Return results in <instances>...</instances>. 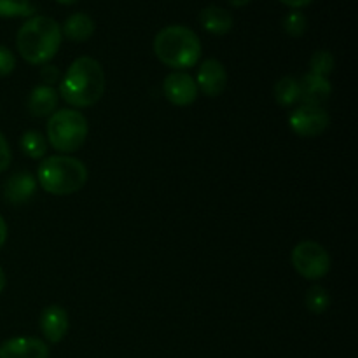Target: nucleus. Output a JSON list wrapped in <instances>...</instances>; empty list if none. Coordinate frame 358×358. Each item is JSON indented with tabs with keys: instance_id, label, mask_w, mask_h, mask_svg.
Masks as SVG:
<instances>
[{
	"instance_id": "obj_1",
	"label": "nucleus",
	"mask_w": 358,
	"mask_h": 358,
	"mask_svg": "<svg viewBox=\"0 0 358 358\" xmlns=\"http://www.w3.org/2000/svg\"><path fill=\"white\" fill-rule=\"evenodd\" d=\"M107 87L103 66L91 56L77 58L59 83V94L76 108L93 107L101 100Z\"/></svg>"
},
{
	"instance_id": "obj_2",
	"label": "nucleus",
	"mask_w": 358,
	"mask_h": 358,
	"mask_svg": "<svg viewBox=\"0 0 358 358\" xmlns=\"http://www.w3.org/2000/svg\"><path fill=\"white\" fill-rule=\"evenodd\" d=\"M62 27L48 16H34L24 21L16 35L21 58L30 65H45L51 62L62 45Z\"/></svg>"
},
{
	"instance_id": "obj_3",
	"label": "nucleus",
	"mask_w": 358,
	"mask_h": 358,
	"mask_svg": "<svg viewBox=\"0 0 358 358\" xmlns=\"http://www.w3.org/2000/svg\"><path fill=\"white\" fill-rule=\"evenodd\" d=\"M154 52L163 65L180 72L199 62L201 41L191 28L184 24H171L157 31L154 38Z\"/></svg>"
},
{
	"instance_id": "obj_4",
	"label": "nucleus",
	"mask_w": 358,
	"mask_h": 358,
	"mask_svg": "<svg viewBox=\"0 0 358 358\" xmlns=\"http://www.w3.org/2000/svg\"><path fill=\"white\" fill-rule=\"evenodd\" d=\"M37 184L48 194H76L86 185L87 168L80 159L65 154L45 157L37 170Z\"/></svg>"
},
{
	"instance_id": "obj_5",
	"label": "nucleus",
	"mask_w": 358,
	"mask_h": 358,
	"mask_svg": "<svg viewBox=\"0 0 358 358\" xmlns=\"http://www.w3.org/2000/svg\"><path fill=\"white\" fill-rule=\"evenodd\" d=\"M90 133V124L83 112L77 108H62L49 115L48 143L62 154L76 152L84 145Z\"/></svg>"
},
{
	"instance_id": "obj_6",
	"label": "nucleus",
	"mask_w": 358,
	"mask_h": 358,
	"mask_svg": "<svg viewBox=\"0 0 358 358\" xmlns=\"http://www.w3.org/2000/svg\"><path fill=\"white\" fill-rule=\"evenodd\" d=\"M292 266L303 278L320 280L331 271V255L317 241H301L292 250Z\"/></svg>"
},
{
	"instance_id": "obj_7",
	"label": "nucleus",
	"mask_w": 358,
	"mask_h": 358,
	"mask_svg": "<svg viewBox=\"0 0 358 358\" xmlns=\"http://www.w3.org/2000/svg\"><path fill=\"white\" fill-rule=\"evenodd\" d=\"M289 124L296 135L303 138L320 136L331 124V115L322 105L303 103L294 108L289 117Z\"/></svg>"
},
{
	"instance_id": "obj_8",
	"label": "nucleus",
	"mask_w": 358,
	"mask_h": 358,
	"mask_svg": "<svg viewBox=\"0 0 358 358\" xmlns=\"http://www.w3.org/2000/svg\"><path fill=\"white\" fill-rule=\"evenodd\" d=\"M163 93L170 103L177 105V107H187V105L194 103L199 90L192 76L185 72H173L164 79Z\"/></svg>"
},
{
	"instance_id": "obj_9",
	"label": "nucleus",
	"mask_w": 358,
	"mask_h": 358,
	"mask_svg": "<svg viewBox=\"0 0 358 358\" xmlns=\"http://www.w3.org/2000/svg\"><path fill=\"white\" fill-rule=\"evenodd\" d=\"M196 86L206 96L217 98L226 91L227 86V72L226 66L215 58L205 59L199 65L198 76H196Z\"/></svg>"
},
{
	"instance_id": "obj_10",
	"label": "nucleus",
	"mask_w": 358,
	"mask_h": 358,
	"mask_svg": "<svg viewBox=\"0 0 358 358\" xmlns=\"http://www.w3.org/2000/svg\"><path fill=\"white\" fill-rule=\"evenodd\" d=\"M0 358H49V346L37 338H10L0 345Z\"/></svg>"
},
{
	"instance_id": "obj_11",
	"label": "nucleus",
	"mask_w": 358,
	"mask_h": 358,
	"mask_svg": "<svg viewBox=\"0 0 358 358\" xmlns=\"http://www.w3.org/2000/svg\"><path fill=\"white\" fill-rule=\"evenodd\" d=\"M37 191V178L28 171L10 175L3 184V199L10 205H23L30 201Z\"/></svg>"
},
{
	"instance_id": "obj_12",
	"label": "nucleus",
	"mask_w": 358,
	"mask_h": 358,
	"mask_svg": "<svg viewBox=\"0 0 358 358\" xmlns=\"http://www.w3.org/2000/svg\"><path fill=\"white\" fill-rule=\"evenodd\" d=\"M38 325H41V331L44 334L45 341L56 345L69 332V313L62 306H58V304H52V306H48L42 311Z\"/></svg>"
},
{
	"instance_id": "obj_13",
	"label": "nucleus",
	"mask_w": 358,
	"mask_h": 358,
	"mask_svg": "<svg viewBox=\"0 0 358 358\" xmlns=\"http://www.w3.org/2000/svg\"><path fill=\"white\" fill-rule=\"evenodd\" d=\"M301 86V101L308 105H322L324 107L325 101L331 98L332 86L329 83L327 77L315 76V73L308 72L299 79Z\"/></svg>"
},
{
	"instance_id": "obj_14",
	"label": "nucleus",
	"mask_w": 358,
	"mask_h": 358,
	"mask_svg": "<svg viewBox=\"0 0 358 358\" xmlns=\"http://www.w3.org/2000/svg\"><path fill=\"white\" fill-rule=\"evenodd\" d=\"M58 91L52 86H37L31 90L28 98V110L34 117H49L58 107Z\"/></svg>"
},
{
	"instance_id": "obj_15",
	"label": "nucleus",
	"mask_w": 358,
	"mask_h": 358,
	"mask_svg": "<svg viewBox=\"0 0 358 358\" xmlns=\"http://www.w3.org/2000/svg\"><path fill=\"white\" fill-rule=\"evenodd\" d=\"M201 27L212 35H226L233 28V16L227 9L219 6H208L199 14Z\"/></svg>"
},
{
	"instance_id": "obj_16",
	"label": "nucleus",
	"mask_w": 358,
	"mask_h": 358,
	"mask_svg": "<svg viewBox=\"0 0 358 358\" xmlns=\"http://www.w3.org/2000/svg\"><path fill=\"white\" fill-rule=\"evenodd\" d=\"M62 34L72 42H86L94 34L93 17L84 13H76L66 17Z\"/></svg>"
},
{
	"instance_id": "obj_17",
	"label": "nucleus",
	"mask_w": 358,
	"mask_h": 358,
	"mask_svg": "<svg viewBox=\"0 0 358 358\" xmlns=\"http://www.w3.org/2000/svg\"><path fill=\"white\" fill-rule=\"evenodd\" d=\"M275 100L282 107H292L294 103L301 101L299 79L292 76L282 77L275 86Z\"/></svg>"
},
{
	"instance_id": "obj_18",
	"label": "nucleus",
	"mask_w": 358,
	"mask_h": 358,
	"mask_svg": "<svg viewBox=\"0 0 358 358\" xmlns=\"http://www.w3.org/2000/svg\"><path fill=\"white\" fill-rule=\"evenodd\" d=\"M20 147L28 157H31V159H41V157H44L45 152H48L49 143L48 138H45L41 131L31 129V131H27L21 135Z\"/></svg>"
},
{
	"instance_id": "obj_19",
	"label": "nucleus",
	"mask_w": 358,
	"mask_h": 358,
	"mask_svg": "<svg viewBox=\"0 0 358 358\" xmlns=\"http://www.w3.org/2000/svg\"><path fill=\"white\" fill-rule=\"evenodd\" d=\"M331 306V296H329L327 289L320 285H315L308 290L306 294V308L315 315L325 313Z\"/></svg>"
},
{
	"instance_id": "obj_20",
	"label": "nucleus",
	"mask_w": 358,
	"mask_h": 358,
	"mask_svg": "<svg viewBox=\"0 0 358 358\" xmlns=\"http://www.w3.org/2000/svg\"><path fill=\"white\" fill-rule=\"evenodd\" d=\"M34 10L30 0H0V17H27Z\"/></svg>"
},
{
	"instance_id": "obj_21",
	"label": "nucleus",
	"mask_w": 358,
	"mask_h": 358,
	"mask_svg": "<svg viewBox=\"0 0 358 358\" xmlns=\"http://www.w3.org/2000/svg\"><path fill=\"white\" fill-rule=\"evenodd\" d=\"M334 65H336L334 56H332L329 51L313 52V56H311L310 59L311 73H315V76L327 77L329 73H332V70H334Z\"/></svg>"
},
{
	"instance_id": "obj_22",
	"label": "nucleus",
	"mask_w": 358,
	"mask_h": 358,
	"mask_svg": "<svg viewBox=\"0 0 358 358\" xmlns=\"http://www.w3.org/2000/svg\"><path fill=\"white\" fill-rule=\"evenodd\" d=\"M306 16L299 10H292L287 14L283 20V30L290 35V37H301L306 31Z\"/></svg>"
},
{
	"instance_id": "obj_23",
	"label": "nucleus",
	"mask_w": 358,
	"mask_h": 358,
	"mask_svg": "<svg viewBox=\"0 0 358 358\" xmlns=\"http://www.w3.org/2000/svg\"><path fill=\"white\" fill-rule=\"evenodd\" d=\"M14 69H16V58H14V55L7 48L0 45V77L9 76V73H13Z\"/></svg>"
},
{
	"instance_id": "obj_24",
	"label": "nucleus",
	"mask_w": 358,
	"mask_h": 358,
	"mask_svg": "<svg viewBox=\"0 0 358 358\" xmlns=\"http://www.w3.org/2000/svg\"><path fill=\"white\" fill-rule=\"evenodd\" d=\"M10 161H13V152H10L9 142H7L6 135L0 131V173L10 166Z\"/></svg>"
},
{
	"instance_id": "obj_25",
	"label": "nucleus",
	"mask_w": 358,
	"mask_h": 358,
	"mask_svg": "<svg viewBox=\"0 0 358 358\" xmlns=\"http://www.w3.org/2000/svg\"><path fill=\"white\" fill-rule=\"evenodd\" d=\"M41 79H42V83H44V86H52L55 83H58L59 80L58 66L45 65L44 69L41 70Z\"/></svg>"
},
{
	"instance_id": "obj_26",
	"label": "nucleus",
	"mask_w": 358,
	"mask_h": 358,
	"mask_svg": "<svg viewBox=\"0 0 358 358\" xmlns=\"http://www.w3.org/2000/svg\"><path fill=\"white\" fill-rule=\"evenodd\" d=\"M282 3H285V6L292 7V9H301V7H306L310 6L313 0H280Z\"/></svg>"
},
{
	"instance_id": "obj_27",
	"label": "nucleus",
	"mask_w": 358,
	"mask_h": 358,
	"mask_svg": "<svg viewBox=\"0 0 358 358\" xmlns=\"http://www.w3.org/2000/svg\"><path fill=\"white\" fill-rule=\"evenodd\" d=\"M6 241H7V224H6V219L0 215V248L6 245Z\"/></svg>"
},
{
	"instance_id": "obj_28",
	"label": "nucleus",
	"mask_w": 358,
	"mask_h": 358,
	"mask_svg": "<svg viewBox=\"0 0 358 358\" xmlns=\"http://www.w3.org/2000/svg\"><path fill=\"white\" fill-rule=\"evenodd\" d=\"M6 283H7V280H6V273H3L2 266H0V294H2V292H3V289H6Z\"/></svg>"
},
{
	"instance_id": "obj_29",
	"label": "nucleus",
	"mask_w": 358,
	"mask_h": 358,
	"mask_svg": "<svg viewBox=\"0 0 358 358\" xmlns=\"http://www.w3.org/2000/svg\"><path fill=\"white\" fill-rule=\"evenodd\" d=\"M227 2H229L233 7H243V6H247L250 0H227Z\"/></svg>"
},
{
	"instance_id": "obj_30",
	"label": "nucleus",
	"mask_w": 358,
	"mask_h": 358,
	"mask_svg": "<svg viewBox=\"0 0 358 358\" xmlns=\"http://www.w3.org/2000/svg\"><path fill=\"white\" fill-rule=\"evenodd\" d=\"M58 3H63V6H72V3H76L77 0H56Z\"/></svg>"
}]
</instances>
